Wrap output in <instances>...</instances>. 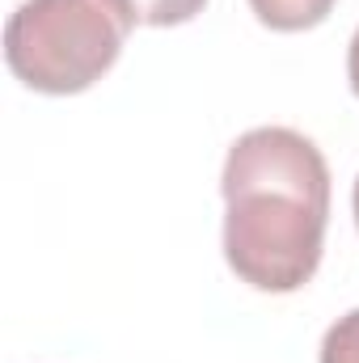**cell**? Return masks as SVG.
Segmentation results:
<instances>
[{"label":"cell","mask_w":359,"mask_h":363,"mask_svg":"<svg viewBox=\"0 0 359 363\" xmlns=\"http://www.w3.org/2000/svg\"><path fill=\"white\" fill-rule=\"evenodd\" d=\"M334 4L338 0H250L254 17L267 30H279V34H300V30L321 26L334 13Z\"/></svg>","instance_id":"3957f363"},{"label":"cell","mask_w":359,"mask_h":363,"mask_svg":"<svg viewBox=\"0 0 359 363\" xmlns=\"http://www.w3.org/2000/svg\"><path fill=\"white\" fill-rule=\"evenodd\" d=\"M317 363H359V308L343 313V317L326 330Z\"/></svg>","instance_id":"5b68a950"},{"label":"cell","mask_w":359,"mask_h":363,"mask_svg":"<svg viewBox=\"0 0 359 363\" xmlns=\"http://www.w3.org/2000/svg\"><path fill=\"white\" fill-rule=\"evenodd\" d=\"M136 26H186L203 13L207 0H118Z\"/></svg>","instance_id":"277c9868"},{"label":"cell","mask_w":359,"mask_h":363,"mask_svg":"<svg viewBox=\"0 0 359 363\" xmlns=\"http://www.w3.org/2000/svg\"><path fill=\"white\" fill-rule=\"evenodd\" d=\"M224 258L254 291H300L326 250L330 165L321 148L292 127L237 135L220 174Z\"/></svg>","instance_id":"6da1fadb"},{"label":"cell","mask_w":359,"mask_h":363,"mask_svg":"<svg viewBox=\"0 0 359 363\" xmlns=\"http://www.w3.org/2000/svg\"><path fill=\"white\" fill-rule=\"evenodd\" d=\"M131 30L118 0H21L4 21V64L34 93H85L118 64Z\"/></svg>","instance_id":"7a4b0ae2"},{"label":"cell","mask_w":359,"mask_h":363,"mask_svg":"<svg viewBox=\"0 0 359 363\" xmlns=\"http://www.w3.org/2000/svg\"><path fill=\"white\" fill-rule=\"evenodd\" d=\"M351 203H355V224H359V178H355V194H351Z\"/></svg>","instance_id":"52a82bcc"},{"label":"cell","mask_w":359,"mask_h":363,"mask_svg":"<svg viewBox=\"0 0 359 363\" xmlns=\"http://www.w3.org/2000/svg\"><path fill=\"white\" fill-rule=\"evenodd\" d=\"M347 77H351V89L359 97V30H355V38H351V47H347Z\"/></svg>","instance_id":"8992f818"}]
</instances>
